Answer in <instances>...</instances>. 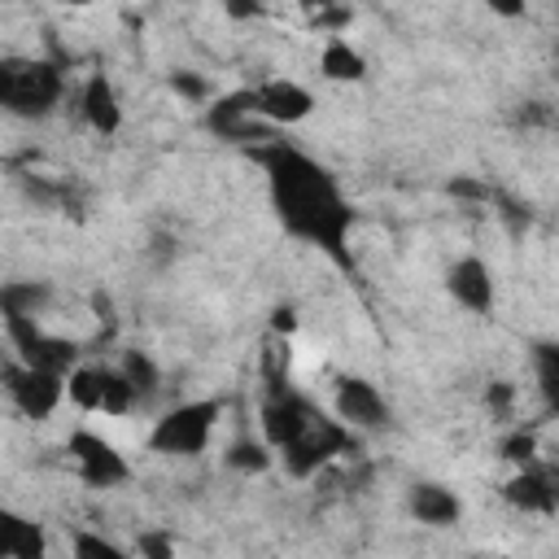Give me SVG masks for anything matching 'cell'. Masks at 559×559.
<instances>
[{"label":"cell","mask_w":559,"mask_h":559,"mask_svg":"<svg viewBox=\"0 0 559 559\" xmlns=\"http://www.w3.org/2000/svg\"><path fill=\"white\" fill-rule=\"evenodd\" d=\"M249 157L266 175V197H271V210H275L280 227L293 240L314 245L319 253H328L336 266H349L354 205L341 192L336 175L319 157H310L297 144H284L275 135L253 144Z\"/></svg>","instance_id":"obj_1"},{"label":"cell","mask_w":559,"mask_h":559,"mask_svg":"<svg viewBox=\"0 0 559 559\" xmlns=\"http://www.w3.org/2000/svg\"><path fill=\"white\" fill-rule=\"evenodd\" d=\"M66 96V74L39 57H0V109L13 118H48Z\"/></svg>","instance_id":"obj_2"},{"label":"cell","mask_w":559,"mask_h":559,"mask_svg":"<svg viewBox=\"0 0 559 559\" xmlns=\"http://www.w3.org/2000/svg\"><path fill=\"white\" fill-rule=\"evenodd\" d=\"M218 415H223L218 397L179 402L166 415H157V424L148 428L144 445L153 454H166V459H197V454H205V445H210V437L218 428Z\"/></svg>","instance_id":"obj_3"},{"label":"cell","mask_w":559,"mask_h":559,"mask_svg":"<svg viewBox=\"0 0 559 559\" xmlns=\"http://www.w3.org/2000/svg\"><path fill=\"white\" fill-rule=\"evenodd\" d=\"M0 328H4L9 358H17L22 367H35V371H48L61 380L79 367V345L70 336L48 332L39 319H0Z\"/></svg>","instance_id":"obj_4"},{"label":"cell","mask_w":559,"mask_h":559,"mask_svg":"<svg viewBox=\"0 0 559 559\" xmlns=\"http://www.w3.org/2000/svg\"><path fill=\"white\" fill-rule=\"evenodd\" d=\"M354 445H358V432H349L345 424H336V419L323 411V415H319V419H314L288 450H280V463H284L288 476L310 480V476H319L328 463L345 459Z\"/></svg>","instance_id":"obj_5"},{"label":"cell","mask_w":559,"mask_h":559,"mask_svg":"<svg viewBox=\"0 0 559 559\" xmlns=\"http://www.w3.org/2000/svg\"><path fill=\"white\" fill-rule=\"evenodd\" d=\"M66 397L87 411V415H131L135 411V393L131 384L122 380L118 367H105V362H79L70 376H66Z\"/></svg>","instance_id":"obj_6"},{"label":"cell","mask_w":559,"mask_h":559,"mask_svg":"<svg viewBox=\"0 0 559 559\" xmlns=\"http://www.w3.org/2000/svg\"><path fill=\"white\" fill-rule=\"evenodd\" d=\"M319 415H323V411H319L301 389L284 384V389H266V393H262L258 428H262V441L271 445V454H280V450H288Z\"/></svg>","instance_id":"obj_7"},{"label":"cell","mask_w":559,"mask_h":559,"mask_svg":"<svg viewBox=\"0 0 559 559\" xmlns=\"http://www.w3.org/2000/svg\"><path fill=\"white\" fill-rule=\"evenodd\" d=\"M66 454H70L79 480L92 485V489H118V485L131 480L127 454L105 432H96V428H74L70 441H66Z\"/></svg>","instance_id":"obj_8"},{"label":"cell","mask_w":559,"mask_h":559,"mask_svg":"<svg viewBox=\"0 0 559 559\" xmlns=\"http://www.w3.org/2000/svg\"><path fill=\"white\" fill-rule=\"evenodd\" d=\"M0 389H4V397L17 406V415H26V419H48V415L66 402V380H61V376L22 367V362L9 358V354L0 358Z\"/></svg>","instance_id":"obj_9"},{"label":"cell","mask_w":559,"mask_h":559,"mask_svg":"<svg viewBox=\"0 0 559 559\" xmlns=\"http://www.w3.org/2000/svg\"><path fill=\"white\" fill-rule=\"evenodd\" d=\"M205 127L218 135V140H231V144H262L271 140V127L253 114V87H236L227 96H214L205 105Z\"/></svg>","instance_id":"obj_10"},{"label":"cell","mask_w":559,"mask_h":559,"mask_svg":"<svg viewBox=\"0 0 559 559\" xmlns=\"http://www.w3.org/2000/svg\"><path fill=\"white\" fill-rule=\"evenodd\" d=\"M332 419L345 424L349 432H376V428L389 424V402L371 380L341 376L332 384Z\"/></svg>","instance_id":"obj_11"},{"label":"cell","mask_w":559,"mask_h":559,"mask_svg":"<svg viewBox=\"0 0 559 559\" xmlns=\"http://www.w3.org/2000/svg\"><path fill=\"white\" fill-rule=\"evenodd\" d=\"M253 114L275 131V127H297L314 114V96L310 87H301L297 79H266L253 87Z\"/></svg>","instance_id":"obj_12"},{"label":"cell","mask_w":559,"mask_h":559,"mask_svg":"<svg viewBox=\"0 0 559 559\" xmlns=\"http://www.w3.org/2000/svg\"><path fill=\"white\" fill-rule=\"evenodd\" d=\"M445 293L467 310V314H493V271L485 258L463 253L445 271Z\"/></svg>","instance_id":"obj_13"},{"label":"cell","mask_w":559,"mask_h":559,"mask_svg":"<svg viewBox=\"0 0 559 559\" xmlns=\"http://www.w3.org/2000/svg\"><path fill=\"white\" fill-rule=\"evenodd\" d=\"M502 498H507L515 511H524V515H555V507H559L555 472L542 467V463H528V467H520V472L502 485Z\"/></svg>","instance_id":"obj_14"},{"label":"cell","mask_w":559,"mask_h":559,"mask_svg":"<svg viewBox=\"0 0 559 559\" xmlns=\"http://www.w3.org/2000/svg\"><path fill=\"white\" fill-rule=\"evenodd\" d=\"M79 114H83V122L96 135H118L122 131V100H118V92H114V83H109L105 70H92L83 79V87H79Z\"/></svg>","instance_id":"obj_15"},{"label":"cell","mask_w":559,"mask_h":559,"mask_svg":"<svg viewBox=\"0 0 559 559\" xmlns=\"http://www.w3.org/2000/svg\"><path fill=\"white\" fill-rule=\"evenodd\" d=\"M406 507H411V515H415L419 524H428V528H450V524H459V515H463L459 493H454L450 485H437V480H415L411 493H406Z\"/></svg>","instance_id":"obj_16"},{"label":"cell","mask_w":559,"mask_h":559,"mask_svg":"<svg viewBox=\"0 0 559 559\" xmlns=\"http://www.w3.org/2000/svg\"><path fill=\"white\" fill-rule=\"evenodd\" d=\"M0 546L9 559H48L44 524L31 515H17L9 507H0Z\"/></svg>","instance_id":"obj_17"},{"label":"cell","mask_w":559,"mask_h":559,"mask_svg":"<svg viewBox=\"0 0 559 559\" xmlns=\"http://www.w3.org/2000/svg\"><path fill=\"white\" fill-rule=\"evenodd\" d=\"M52 306L48 280H4L0 284V319H39Z\"/></svg>","instance_id":"obj_18"},{"label":"cell","mask_w":559,"mask_h":559,"mask_svg":"<svg viewBox=\"0 0 559 559\" xmlns=\"http://www.w3.org/2000/svg\"><path fill=\"white\" fill-rule=\"evenodd\" d=\"M319 74L332 83H358L367 74V57L345 35H328L319 48Z\"/></svg>","instance_id":"obj_19"},{"label":"cell","mask_w":559,"mask_h":559,"mask_svg":"<svg viewBox=\"0 0 559 559\" xmlns=\"http://www.w3.org/2000/svg\"><path fill=\"white\" fill-rule=\"evenodd\" d=\"M118 371H122V380L131 384L135 402H144V397H153V393L162 389V371H157V362H153L144 349H127L122 362H118Z\"/></svg>","instance_id":"obj_20"},{"label":"cell","mask_w":559,"mask_h":559,"mask_svg":"<svg viewBox=\"0 0 559 559\" xmlns=\"http://www.w3.org/2000/svg\"><path fill=\"white\" fill-rule=\"evenodd\" d=\"M271 459H275V454H271V445H266L262 437H258V441H253V437H236V441L227 445V454H223V463H227L231 472H245V476L266 472Z\"/></svg>","instance_id":"obj_21"},{"label":"cell","mask_w":559,"mask_h":559,"mask_svg":"<svg viewBox=\"0 0 559 559\" xmlns=\"http://www.w3.org/2000/svg\"><path fill=\"white\" fill-rule=\"evenodd\" d=\"M533 371H537V389L546 397V406H559V345L555 341H537L533 345Z\"/></svg>","instance_id":"obj_22"},{"label":"cell","mask_w":559,"mask_h":559,"mask_svg":"<svg viewBox=\"0 0 559 559\" xmlns=\"http://www.w3.org/2000/svg\"><path fill=\"white\" fill-rule=\"evenodd\" d=\"M70 555H74V559H131L118 542H109L105 533H92V528H74Z\"/></svg>","instance_id":"obj_23"},{"label":"cell","mask_w":559,"mask_h":559,"mask_svg":"<svg viewBox=\"0 0 559 559\" xmlns=\"http://www.w3.org/2000/svg\"><path fill=\"white\" fill-rule=\"evenodd\" d=\"M498 450H502V459H507V463H515V467H528V463H537V441H533V432H524V428L507 432Z\"/></svg>","instance_id":"obj_24"},{"label":"cell","mask_w":559,"mask_h":559,"mask_svg":"<svg viewBox=\"0 0 559 559\" xmlns=\"http://www.w3.org/2000/svg\"><path fill=\"white\" fill-rule=\"evenodd\" d=\"M135 555L140 559H175V533L170 528H144L135 537Z\"/></svg>","instance_id":"obj_25"},{"label":"cell","mask_w":559,"mask_h":559,"mask_svg":"<svg viewBox=\"0 0 559 559\" xmlns=\"http://www.w3.org/2000/svg\"><path fill=\"white\" fill-rule=\"evenodd\" d=\"M170 87H175L183 100H192V105H210V100H214L210 79H201V74H192V70H175V74H170Z\"/></svg>","instance_id":"obj_26"},{"label":"cell","mask_w":559,"mask_h":559,"mask_svg":"<svg viewBox=\"0 0 559 559\" xmlns=\"http://www.w3.org/2000/svg\"><path fill=\"white\" fill-rule=\"evenodd\" d=\"M485 402H489V411L493 415H511V402H515V389L507 384V380H498V384H489V393H485Z\"/></svg>","instance_id":"obj_27"},{"label":"cell","mask_w":559,"mask_h":559,"mask_svg":"<svg viewBox=\"0 0 559 559\" xmlns=\"http://www.w3.org/2000/svg\"><path fill=\"white\" fill-rule=\"evenodd\" d=\"M450 192H454V197H472V201H489V188H480V183H472V179H454Z\"/></svg>","instance_id":"obj_28"}]
</instances>
